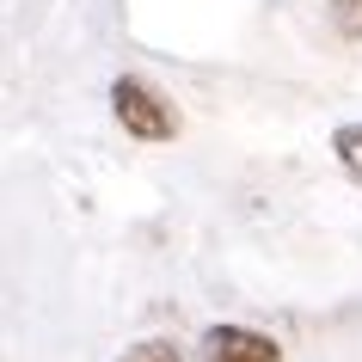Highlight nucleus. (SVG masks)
Masks as SVG:
<instances>
[{"label":"nucleus","mask_w":362,"mask_h":362,"mask_svg":"<svg viewBox=\"0 0 362 362\" xmlns=\"http://www.w3.org/2000/svg\"><path fill=\"white\" fill-rule=\"evenodd\" d=\"M332 153H338L344 178L362 185V123H338V129H332Z\"/></svg>","instance_id":"3"},{"label":"nucleus","mask_w":362,"mask_h":362,"mask_svg":"<svg viewBox=\"0 0 362 362\" xmlns=\"http://www.w3.org/2000/svg\"><path fill=\"white\" fill-rule=\"evenodd\" d=\"M197 362H283V344L252 325H209L197 338Z\"/></svg>","instance_id":"2"},{"label":"nucleus","mask_w":362,"mask_h":362,"mask_svg":"<svg viewBox=\"0 0 362 362\" xmlns=\"http://www.w3.org/2000/svg\"><path fill=\"white\" fill-rule=\"evenodd\" d=\"M117 362H191V356H185L172 338H141V344H129Z\"/></svg>","instance_id":"4"},{"label":"nucleus","mask_w":362,"mask_h":362,"mask_svg":"<svg viewBox=\"0 0 362 362\" xmlns=\"http://www.w3.org/2000/svg\"><path fill=\"white\" fill-rule=\"evenodd\" d=\"M111 111H117V123L129 135H141V141H172L178 135V105H172L153 80H141V74H117L111 80Z\"/></svg>","instance_id":"1"},{"label":"nucleus","mask_w":362,"mask_h":362,"mask_svg":"<svg viewBox=\"0 0 362 362\" xmlns=\"http://www.w3.org/2000/svg\"><path fill=\"white\" fill-rule=\"evenodd\" d=\"M332 25H338L350 43H362V0H332Z\"/></svg>","instance_id":"5"}]
</instances>
